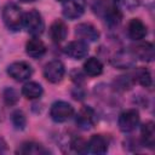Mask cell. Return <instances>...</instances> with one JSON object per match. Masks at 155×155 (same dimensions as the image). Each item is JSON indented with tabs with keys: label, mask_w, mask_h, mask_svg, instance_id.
Instances as JSON below:
<instances>
[{
	"label": "cell",
	"mask_w": 155,
	"mask_h": 155,
	"mask_svg": "<svg viewBox=\"0 0 155 155\" xmlns=\"http://www.w3.org/2000/svg\"><path fill=\"white\" fill-rule=\"evenodd\" d=\"M23 16L24 13L22 12L21 7L13 2L7 4L2 10L4 23L12 31H17L21 29V27L23 25Z\"/></svg>",
	"instance_id": "1"
},
{
	"label": "cell",
	"mask_w": 155,
	"mask_h": 155,
	"mask_svg": "<svg viewBox=\"0 0 155 155\" xmlns=\"http://www.w3.org/2000/svg\"><path fill=\"white\" fill-rule=\"evenodd\" d=\"M23 27L27 31L34 36L40 35L45 29V22L42 16L36 10H30L23 16Z\"/></svg>",
	"instance_id": "2"
},
{
	"label": "cell",
	"mask_w": 155,
	"mask_h": 155,
	"mask_svg": "<svg viewBox=\"0 0 155 155\" xmlns=\"http://www.w3.org/2000/svg\"><path fill=\"white\" fill-rule=\"evenodd\" d=\"M74 114V108L70 103L64 101H57L51 105L50 116L56 122H64L69 120Z\"/></svg>",
	"instance_id": "3"
},
{
	"label": "cell",
	"mask_w": 155,
	"mask_h": 155,
	"mask_svg": "<svg viewBox=\"0 0 155 155\" xmlns=\"http://www.w3.org/2000/svg\"><path fill=\"white\" fill-rule=\"evenodd\" d=\"M65 74V68L63 65V63L58 59L51 61L48 62L45 68H44V76L48 82L52 84H58L63 80Z\"/></svg>",
	"instance_id": "4"
},
{
	"label": "cell",
	"mask_w": 155,
	"mask_h": 155,
	"mask_svg": "<svg viewBox=\"0 0 155 155\" xmlns=\"http://www.w3.org/2000/svg\"><path fill=\"white\" fill-rule=\"evenodd\" d=\"M139 124V113L136 109H127L119 115L117 125L122 132L133 131Z\"/></svg>",
	"instance_id": "5"
},
{
	"label": "cell",
	"mask_w": 155,
	"mask_h": 155,
	"mask_svg": "<svg viewBox=\"0 0 155 155\" xmlns=\"http://www.w3.org/2000/svg\"><path fill=\"white\" fill-rule=\"evenodd\" d=\"M7 74L16 81H25L31 76L33 69L29 63L19 61L13 62L7 67Z\"/></svg>",
	"instance_id": "6"
},
{
	"label": "cell",
	"mask_w": 155,
	"mask_h": 155,
	"mask_svg": "<svg viewBox=\"0 0 155 155\" xmlns=\"http://www.w3.org/2000/svg\"><path fill=\"white\" fill-rule=\"evenodd\" d=\"M97 121V114L93 108L91 107H82L76 116H75V122L79 128L81 130H90L94 126Z\"/></svg>",
	"instance_id": "7"
},
{
	"label": "cell",
	"mask_w": 155,
	"mask_h": 155,
	"mask_svg": "<svg viewBox=\"0 0 155 155\" xmlns=\"http://www.w3.org/2000/svg\"><path fill=\"white\" fill-rule=\"evenodd\" d=\"M63 15L68 19H76L86 10V0H65L63 1Z\"/></svg>",
	"instance_id": "8"
},
{
	"label": "cell",
	"mask_w": 155,
	"mask_h": 155,
	"mask_svg": "<svg viewBox=\"0 0 155 155\" xmlns=\"http://www.w3.org/2000/svg\"><path fill=\"white\" fill-rule=\"evenodd\" d=\"M136 61L137 58L132 50H120L113 56L111 64L117 69H128L136 64Z\"/></svg>",
	"instance_id": "9"
},
{
	"label": "cell",
	"mask_w": 155,
	"mask_h": 155,
	"mask_svg": "<svg viewBox=\"0 0 155 155\" xmlns=\"http://www.w3.org/2000/svg\"><path fill=\"white\" fill-rule=\"evenodd\" d=\"M75 35L85 42H94L99 39V31L91 23H80L75 28Z\"/></svg>",
	"instance_id": "10"
},
{
	"label": "cell",
	"mask_w": 155,
	"mask_h": 155,
	"mask_svg": "<svg viewBox=\"0 0 155 155\" xmlns=\"http://www.w3.org/2000/svg\"><path fill=\"white\" fill-rule=\"evenodd\" d=\"M64 51L73 59H82L88 53V46H87V42L82 40H75V41L69 42L65 46Z\"/></svg>",
	"instance_id": "11"
},
{
	"label": "cell",
	"mask_w": 155,
	"mask_h": 155,
	"mask_svg": "<svg viewBox=\"0 0 155 155\" xmlns=\"http://www.w3.org/2000/svg\"><path fill=\"white\" fill-rule=\"evenodd\" d=\"M25 52L31 58H40L46 53V45L36 36L29 39L25 44Z\"/></svg>",
	"instance_id": "12"
},
{
	"label": "cell",
	"mask_w": 155,
	"mask_h": 155,
	"mask_svg": "<svg viewBox=\"0 0 155 155\" xmlns=\"http://www.w3.org/2000/svg\"><path fill=\"white\" fill-rule=\"evenodd\" d=\"M87 148L93 154L103 155L108 151V140L102 134H93L87 142Z\"/></svg>",
	"instance_id": "13"
},
{
	"label": "cell",
	"mask_w": 155,
	"mask_h": 155,
	"mask_svg": "<svg viewBox=\"0 0 155 155\" xmlns=\"http://www.w3.org/2000/svg\"><path fill=\"white\" fill-rule=\"evenodd\" d=\"M132 52L134 53L136 58H138L140 61H145V62H151L155 56L154 46L150 42H142V44L134 46Z\"/></svg>",
	"instance_id": "14"
},
{
	"label": "cell",
	"mask_w": 155,
	"mask_h": 155,
	"mask_svg": "<svg viewBox=\"0 0 155 155\" xmlns=\"http://www.w3.org/2000/svg\"><path fill=\"white\" fill-rule=\"evenodd\" d=\"M127 31H128V35L131 39L142 40L147 35V25L139 18H133L128 23Z\"/></svg>",
	"instance_id": "15"
},
{
	"label": "cell",
	"mask_w": 155,
	"mask_h": 155,
	"mask_svg": "<svg viewBox=\"0 0 155 155\" xmlns=\"http://www.w3.org/2000/svg\"><path fill=\"white\" fill-rule=\"evenodd\" d=\"M140 136H142V143L147 148L154 149V147H155V125L153 121H148L142 126Z\"/></svg>",
	"instance_id": "16"
},
{
	"label": "cell",
	"mask_w": 155,
	"mask_h": 155,
	"mask_svg": "<svg viewBox=\"0 0 155 155\" xmlns=\"http://www.w3.org/2000/svg\"><path fill=\"white\" fill-rule=\"evenodd\" d=\"M68 34V28L67 24L61 21V19H56L51 27H50V36L54 42H62Z\"/></svg>",
	"instance_id": "17"
},
{
	"label": "cell",
	"mask_w": 155,
	"mask_h": 155,
	"mask_svg": "<svg viewBox=\"0 0 155 155\" xmlns=\"http://www.w3.org/2000/svg\"><path fill=\"white\" fill-rule=\"evenodd\" d=\"M17 153L23 154V155H44V154H48L50 151L44 145H41L40 143L25 142L18 148Z\"/></svg>",
	"instance_id": "18"
},
{
	"label": "cell",
	"mask_w": 155,
	"mask_h": 155,
	"mask_svg": "<svg viewBox=\"0 0 155 155\" xmlns=\"http://www.w3.org/2000/svg\"><path fill=\"white\" fill-rule=\"evenodd\" d=\"M104 18H105V22L110 25V27H115V25H119L121 19H122V13L120 11V8L115 5V4H111V5H108L104 10Z\"/></svg>",
	"instance_id": "19"
},
{
	"label": "cell",
	"mask_w": 155,
	"mask_h": 155,
	"mask_svg": "<svg viewBox=\"0 0 155 155\" xmlns=\"http://www.w3.org/2000/svg\"><path fill=\"white\" fill-rule=\"evenodd\" d=\"M42 92H44L42 86L39 82H35V81L25 82L22 87V94L27 99H38V98L41 97Z\"/></svg>",
	"instance_id": "20"
},
{
	"label": "cell",
	"mask_w": 155,
	"mask_h": 155,
	"mask_svg": "<svg viewBox=\"0 0 155 155\" xmlns=\"http://www.w3.org/2000/svg\"><path fill=\"white\" fill-rule=\"evenodd\" d=\"M84 71L88 76H98L103 71V64L96 57H90L84 63Z\"/></svg>",
	"instance_id": "21"
},
{
	"label": "cell",
	"mask_w": 155,
	"mask_h": 155,
	"mask_svg": "<svg viewBox=\"0 0 155 155\" xmlns=\"http://www.w3.org/2000/svg\"><path fill=\"white\" fill-rule=\"evenodd\" d=\"M134 81H137L139 85H142L143 87H150L153 84V79H151V74L148 69L145 68H139L136 74H134Z\"/></svg>",
	"instance_id": "22"
},
{
	"label": "cell",
	"mask_w": 155,
	"mask_h": 155,
	"mask_svg": "<svg viewBox=\"0 0 155 155\" xmlns=\"http://www.w3.org/2000/svg\"><path fill=\"white\" fill-rule=\"evenodd\" d=\"M2 99H4L6 105H15L19 99V94L15 88L6 87L2 91Z\"/></svg>",
	"instance_id": "23"
},
{
	"label": "cell",
	"mask_w": 155,
	"mask_h": 155,
	"mask_svg": "<svg viewBox=\"0 0 155 155\" xmlns=\"http://www.w3.org/2000/svg\"><path fill=\"white\" fill-rule=\"evenodd\" d=\"M11 121H12V125L15 126V128H17V130H24V127L27 125V119H25L24 113L18 109L11 114Z\"/></svg>",
	"instance_id": "24"
},
{
	"label": "cell",
	"mask_w": 155,
	"mask_h": 155,
	"mask_svg": "<svg viewBox=\"0 0 155 155\" xmlns=\"http://www.w3.org/2000/svg\"><path fill=\"white\" fill-rule=\"evenodd\" d=\"M133 82H134V79L131 78V75H124V76H119L115 80V86L117 90L125 91V90H130Z\"/></svg>",
	"instance_id": "25"
},
{
	"label": "cell",
	"mask_w": 155,
	"mask_h": 155,
	"mask_svg": "<svg viewBox=\"0 0 155 155\" xmlns=\"http://www.w3.org/2000/svg\"><path fill=\"white\" fill-rule=\"evenodd\" d=\"M70 147L76 153H80V154H84L86 151H88V148H87V142H85L84 139L81 138H74L70 143Z\"/></svg>",
	"instance_id": "26"
},
{
	"label": "cell",
	"mask_w": 155,
	"mask_h": 155,
	"mask_svg": "<svg viewBox=\"0 0 155 155\" xmlns=\"http://www.w3.org/2000/svg\"><path fill=\"white\" fill-rule=\"evenodd\" d=\"M5 150H6V143L2 138H0V153H2Z\"/></svg>",
	"instance_id": "27"
},
{
	"label": "cell",
	"mask_w": 155,
	"mask_h": 155,
	"mask_svg": "<svg viewBox=\"0 0 155 155\" xmlns=\"http://www.w3.org/2000/svg\"><path fill=\"white\" fill-rule=\"evenodd\" d=\"M109 1H110L111 4H115V5H116L117 2H121V1H124V0H109Z\"/></svg>",
	"instance_id": "28"
},
{
	"label": "cell",
	"mask_w": 155,
	"mask_h": 155,
	"mask_svg": "<svg viewBox=\"0 0 155 155\" xmlns=\"http://www.w3.org/2000/svg\"><path fill=\"white\" fill-rule=\"evenodd\" d=\"M19 1H22V2H33L35 0H19Z\"/></svg>",
	"instance_id": "29"
},
{
	"label": "cell",
	"mask_w": 155,
	"mask_h": 155,
	"mask_svg": "<svg viewBox=\"0 0 155 155\" xmlns=\"http://www.w3.org/2000/svg\"><path fill=\"white\" fill-rule=\"evenodd\" d=\"M57 1H62V2H63V1H65V0H57Z\"/></svg>",
	"instance_id": "30"
}]
</instances>
